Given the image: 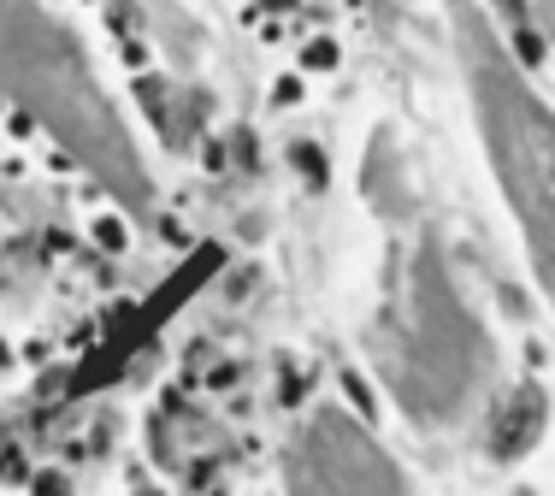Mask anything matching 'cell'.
I'll return each mask as SVG.
<instances>
[{"instance_id":"1","label":"cell","mask_w":555,"mask_h":496,"mask_svg":"<svg viewBox=\"0 0 555 496\" xmlns=\"http://www.w3.org/2000/svg\"><path fill=\"white\" fill-rule=\"evenodd\" d=\"M390 231L396 243L372 319V361L414 426H455L491 378V337L467 308L432 219L414 207L390 219Z\"/></svg>"},{"instance_id":"2","label":"cell","mask_w":555,"mask_h":496,"mask_svg":"<svg viewBox=\"0 0 555 496\" xmlns=\"http://www.w3.org/2000/svg\"><path fill=\"white\" fill-rule=\"evenodd\" d=\"M0 113L42 124L65 154H77L124 207H148L154 184L124 119L95 83L77 36L42 0H0Z\"/></svg>"},{"instance_id":"3","label":"cell","mask_w":555,"mask_h":496,"mask_svg":"<svg viewBox=\"0 0 555 496\" xmlns=\"http://www.w3.org/2000/svg\"><path fill=\"white\" fill-rule=\"evenodd\" d=\"M455 24V48H461V71H467V95L485 130V154L496 166V184L508 195L532 266L544 278L555 302V113L550 101L526 83V71L514 65V54L502 48V36L491 30V18L467 0L449 6Z\"/></svg>"},{"instance_id":"4","label":"cell","mask_w":555,"mask_h":496,"mask_svg":"<svg viewBox=\"0 0 555 496\" xmlns=\"http://www.w3.org/2000/svg\"><path fill=\"white\" fill-rule=\"evenodd\" d=\"M290 496H408L384 443L343 408H313L284 455Z\"/></svg>"},{"instance_id":"5","label":"cell","mask_w":555,"mask_h":496,"mask_svg":"<svg viewBox=\"0 0 555 496\" xmlns=\"http://www.w3.org/2000/svg\"><path fill=\"white\" fill-rule=\"evenodd\" d=\"M538 420H544V396L526 384V390L508 402V414H502V432L491 437V449H496V455H520V449L532 443V432H538Z\"/></svg>"},{"instance_id":"6","label":"cell","mask_w":555,"mask_h":496,"mask_svg":"<svg viewBox=\"0 0 555 496\" xmlns=\"http://www.w3.org/2000/svg\"><path fill=\"white\" fill-rule=\"evenodd\" d=\"M95 237H101L107 248H124V225H119V219H101V225H95Z\"/></svg>"},{"instance_id":"7","label":"cell","mask_w":555,"mask_h":496,"mask_svg":"<svg viewBox=\"0 0 555 496\" xmlns=\"http://www.w3.org/2000/svg\"><path fill=\"white\" fill-rule=\"evenodd\" d=\"M36 496H71V485H65L60 473H42V479H36Z\"/></svg>"},{"instance_id":"8","label":"cell","mask_w":555,"mask_h":496,"mask_svg":"<svg viewBox=\"0 0 555 496\" xmlns=\"http://www.w3.org/2000/svg\"><path fill=\"white\" fill-rule=\"evenodd\" d=\"M296 160H302V172H308L313 184H325V166H319V154H313V148H296Z\"/></svg>"},{"instance_id":"9","label":"cell","mask_w":555,"mask_h":496,"mask_svg":"<svg viewBox=\"0 0 555 496\" xmlns=\"http://www.w3.org/2000/svg\"><path fill=\"white\" fill-rule=\"evenodd\" d=\"M331 60H337V48H325V42H313L308 48V65H331Z\"/></svg>"},{"instance_id":"10","label":"cell","mask_w":555,"mask_h":496,"mask_svg":"<svg viewBox=\"0 0 555 496\" xmlns=\"http://www.w3.org/2000/svg\"><path fill=\"white\" fill-rule=\"evenodd\" d=\"M544 18H550V30H555V0H544Z\"/></svg>"}]
</instances>
